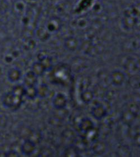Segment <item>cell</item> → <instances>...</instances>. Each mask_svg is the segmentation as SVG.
I'll use <instances>...</instances> for the list:
<instances>
[{
    "instance_id": "1",
    "label": "cell",
    "mask_w": 140,
    "mask_h": 157,
    "mask_svg": "<svg viewBox=\"0 0 140 157\" xmlns=\"http://www.w3.org/2000/svg\"><path fill=\"white\" fill-rule=\"evenodd\" d=\"M49 80L52 84L61 85L69 84L71 80V70L65 64H59L50 70Z\"/></svg>"
},
{
    "instance_id": "2",
    "label": "cell",
    "mask_w": 140,
    "mask_h": 157,
    "mask_svg": "<svg viewBox=\"0 0 140 157\" xmlns=\"http://www.w3.org/2000/svg\"><path fill=\"white\" fill-rule=\"evenodd\" d=\"M3 106L7 108L18 109L22 103V98L18 97L12 92L5 94L2 98Z\"/></svg>"
},
{
    "instance_id": "3",
    "label": "cell",
    "mask_w": 140,
    "mask_h": 157,
    "mask_svg": "<svg viewBox=\"0 0 140 157\" xmlns=\"http://www.w3.org/2000/svg\"><path fill=\"white\" fill-rule=\"evenodd\" d=\"M52 104L55 109L58 110L63 109L67 105V98L64 94L58 93L54 97Z\"/></svg>"
},
{
    "instance_id": "4",
    "label": "cell",
    "mask_w": 140,
    "mask_h": 157,
    "mask_svg": "<svg viewBox=\"0 0 140 157\" xmlns=\"http://www.w3.org/2000/svg\"><path fill=\"white\" fill-rule=\"evenodd\" d=\"M126 79L125 74L120 70H115L111 73L110 80L114 86H121L125 82Z\"/></svg>"
},
{
    "instance_id": "5",
    "label": "cell",
    "mask_w": 140,
    "mask_h": 157,
    "mask_svg": "<svg viewBox=\"0 0 140 157\" xmlns=\"http://www.w3.org/2000/svg\"><path fill=\"white\" fill-rule=\"evenodd\" d=\"M36 150V145L30 140H26L22 143L21 147L22 153L25 155H30Z\"/></svg>"
},
{
    "instance_id": "6",
    "label": "cell",
    "mask_w": 140,
    "mask_h": 157,
    "mask_svg": "<svg viewBox=\"0 0 140 157\" xmlns=\"http://www.w3.org/2000/svg\"><path fill=\"white\" fill-rule=\"evenodd\" d=\"M91 114L97 120H101L104 118L107 114L106 109L102 104H98L94 106L91 109Z\"/></svg>"
},
{
    "instance_id": "7",
    "label": "cell",
    "mask_w": 140,
    "mask_h": 157,
    "mask_svg": "<svg viewBox=\"0 0 140 157\" xmlns=\"http://www.w3.org/2000/svg\"><path fill=\"white\" fill-rule=\"evenodd\" d=\"M79 128L81 132L85 134L95 129V124L90 119L85 118L80 122Z\"/></svg>"
},
{
    "instance_id": "8",
    "label": "cell",
    "mask_w": 140,
    "mask_h": 157,
    "mask_svg": "<svg viewBox=\"0 0 140 157\" xmlns=\"http://www.w3.org/2000/svg\"><path fill=\"white\" fill-rule=\"evenodd\" d=\"M21 70L17 67H14L8 71L7 78L9 82L12 83H15L18 82L21 78Z\"/></svg>"
},
{
    "instance_id": "9",
    "label": "cell",
    "mask_w": 140,
    "mask_h": 157,
    "mask_svg": "<svg viewBox=\"0 0 140 157\" xmlns=\"http://www.w3.org/2000/svg\"><path fill=\"white\" fill-rule=\"evenodd\" d=\"M37 82V76L33 71H30L25 75L24 84L25 87L35 86Z\"/></svg>"
},
{
    "instance_id": "10",
    "label": "cell",
    "mask_w": 140,
    "mask_h": 157,
    "mask_svg": "<svg viewBox=\"0 0 140 157\" xmlns=\"http://www.w3.org/2000/svg\"><path fill=\"white\" fill-rule=\"evenodd\" d=\"M138 67V62L133 59H128L125 63V69L127 70L129 73H134L137 71L139 68Z\"/></svg>"
},
{
    "instance_id": "11",
    "label": "cell",
    "mask_w": 140,
    "mask_h": 157,
    "mask_svg": "<svg viewBox=\"0 0 140 157\" xmlns=\"http://www.w3.org/2000/svg\"><path fill=\"white\" fill-rule=\"evenodd\" d=\"M65 46L69 51H74L78 48L79 42L78 40L74 37H69L65 41Z\"/></svg>"
},
{
    "instance_id": "12",
    "label": "cell",
    "mask_w": 140,
    "mask_h": 157,
    "mask_svg": "<svg viewBox=\"0 0 140 157\" xmlns=\"http://www.w3.org/2000/svg\"><path fill=\"white\" fill-rule=\"evenodd\" d=\"M107 147L103 142H95L92 146V150L93 152L98 155H102L105 153Z\"/></svg>"
},
{
    "instance_id": "13",
    "label": "cell",
    "mask_w": 140,
    "mask_h": 157,
    "mask_svg": "<svg viewBox=\"0 0 140 157\" xmlns=\"http://www.w3.org/2000/svg\"><path fill=\"white\" fill-rule=\"evenodd\" d=\"M136 119V114L131 110H127L123 113L122 119L126 124H131Z\"/></svg>"
},
{
    "instance_id": "14",
    "label": "cell",
    "mask_w": 140,
    "mask_h": 157,
    "mask_svg": "<svg viewBox=\"0 0 140 157\" xmlns=\"http://www.w3.org/2000/svg\"><path fill=\"white\" fill-rule=\"evenodd\" d=\"M37 97L41 98H46L49 95L50 90L49 86L46 84H41L38 88H37Z\"/></svg>"
},
{
    "instance_id": "15",
    "label": "cell",
    "mask_w": 140,
    "mask_h": 157,
    "mask_svg": "<svg viewBox=\"0 0 140 157\" xmlns=\"http://www.w3.org/2000/svg\"><path fill=\"white\" fill-rule=\"evenodd\" d=\"M46 70L43 65L40 62L35 63L33 65L32 67V71L37 76H39L43 75L45 73Z\"/></svg>"
},
{
    "instance_id": "16",
    "label": "cell",
    "mask_w": 140,
    "mask_h": 157,
    "mask_svg": "<svg viewBox=\"0 0 140 157\" xmlns=\"http://www.w3.org/2000/svg\"><path fill=\"white\" fill-rule=\"evenodd\" d=\"M25 95L28 99L33 100L37 97V91L35 86L25 87Z\"/></svg>"
},
{
    "instance_id": "17",
    "label": "cell",
    "mask_w": 140,
    "mask_h": 157,
    "mask_svg": "<svg viewBox=\"0 0 140 157\" xmlns=\"http://www.w3.org/2000/svg\"><path fill=\"white\" fill-rule=\"evenodd\" d=\"M81 100L85 104H89L92 101L94 98V94L89 90L84 91L80 95Z\"/></svg>"
},
{
    "instance_id": "18",
    "label": "cell",
    "mask_w": 140,
    "mask_h": 157,
    "mask_svg": "<svg viewBox=\"0 0 140 157\" xmlns=\"http://www.w3.org/2000/svg\"><path fill=\"white\" fill-rule=\"evenodd\" d=\"M25 90L26 88L24 85H18L15 86L12 90V93L16 96L22 98V97L25 95Z\"/></svg>"
},
{
    "instance_id": "19",
    "label": "cell",
    "mask_w": 140,
    "mask_h": 157,
    "mask_svg": "<svg viewBox=\"0 0 140 157\" xmlns=\"http://www.w3.org/2000/svg\"><path fill=\"white\" fill-rule=\"evenodd\" d=\"M64 155L66 157H76L78 155L77 150L74 147H69L65 150Z\"/></svg>"
},
{
    "instance_id": "20",
    "label": "cell",
    "mask_w": 140,
    "mask_h": 157,
    "mask_svg": "<svg viewBox=\"0 0 140 157\" xmlns=\"http://www.w3.org/2000/svg\"><path fill=\"white\" fill-rule=\"evenodd\" d=\"M5 155L6 157H19L18 153L14 151H9L5 154Z\"/></svg>"
},
{
    "instance_id": "21",
    "label": "cell",
    "mask_w": 140,
    "mask_h": 157,
    "mask_svg": "<svg viewBox=\"0 0 140 157\" xmlns=\"http://www.w3.org/2000/svg\"><path fill=\"white\" fill-rule=\"evenodd\" d=\"M140 135L139 133H137V134L134 136V141L136 142V143L137 144V145H140Z\"/></svg>"
}]
</instances>
